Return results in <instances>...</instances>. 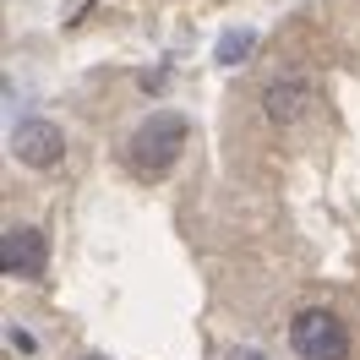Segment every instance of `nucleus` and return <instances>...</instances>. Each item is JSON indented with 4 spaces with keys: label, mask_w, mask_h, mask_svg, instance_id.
<instances>
[{
    "label": "nucleus",
    "mask_w": 360,
    "mask_h": 360,
    "mask_svg": "<svg viewBox=\"0 0 360 360\" xmlns=\"http://www.w3.org/2000/svg\"><path fill=\"white\" fill-rule=\"evenodd\" d=\"M224 360H268V355H262V349H251V344H235Z\"/></svg>",
    "instance_id": "0eeeda50"
},
{
    "label": "nucleus",
    "mask_w": 360,
    "mask_h": 360,
    "mask_svg": "<svg viewBox=\"0 0 360 360\" xmlns=\"http://www.w3.org/2000/svg\"><path fill=\"white\" fill-rule=\"evenodd\" d=\"M290 344H295L300 360H344L349 355V328L328 306H306L290 322Z\"/></svg>",
    "instance_id": "f03ea898"
},
{
    "label": "nucleus",
    "mask_w": 360,
    "mask_h": 360,
    "mask_svg": "<svg viewBox=\"0 0 360 360\" xmlns=\"http://www.w3.org/2000/svg\"><path fill=\"white\" fill-rule=\"evenodd\" d=\"M82 360H104V355H82Z\"/></svg>",
    "instance_id": "6e6552de"
},
{
    "label": "nucleus",
    "mask_w": 360,
    "mask_h": 360,
    "mask_svg": "<svg viewBox=\"0 0 360 360\" xmlns=\"http://www.w3.org/2000/svg\"><path fill=\"white\" fill-rule=\"evenodd\" d=\"M11 153L22 158L27 169H49V164L66 158V131H60L55 120H22V126L11 131Z\"/></svg>",
    "instance_id": "39448f33"
},
{
    "label": "nucleus",
    "mask_w": 360,
    "mask_h": 360,
    "mask_svg": "<svg viewBox=\"0 0 360 360\" xmlns=\"http://www.w3.org/2000/svg\"><path fill=\"white\" fill-rule=\"evenodd\" d=\"M246 55H251V33H229V39H224V49H219V60H224V66L246 60Z\"/></svg>",
    "instance_id": "423d86ee"
},
{
    "label": "nucleus",
    "mask_w": 360,
    "mask_h": 360,
    "mask_svg": "<svg viewBox=\"0 0 360 360\" xmlns=\"http://www.w3.org/2000/svg\"><path fill=\"white\" fill-rule=\"evenodd\" d=\"M311 104H316V82L306 71H278L262 93V115L273 126H295L300 115H311Z\"/></svg>",
    "instance_id": "7ed1b4c3"
},
{
    "label": "nucleus",
    "mask_w": 360,
    "mask_h": 360,
    "mask_svg": "<svg viewBox=\"0 0 360 360\" xmlns=\"http://www.w3.org/2000/svg\"><path fill=\"white\" fill-rule=\"evenodd\" d=\"M186 115H175V110H158V115H148L142 126L131 131V142H126V158H131L142 175H164L169 164H175L180 153H186Z\"/></svg>",
    "instance_id": "f257e3e1"
},
{
    "label": "nucleus",
    "mask_w": 360,
    "mask_h": 360,
    "mask_svg": "<svg viewBox=\"0 0 360 360\" xmlns=\"http://www.w3.org/2000/svg\"><path fill=\"white\" fill-rule=\"evenodd\" d=\"M49 262V240L39 224H11L6 229V240H0V268L6 278H39Z\"/></svg>",
    "instance_id": "20e7f679"
}]
</instances>
